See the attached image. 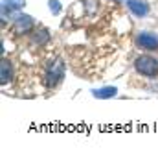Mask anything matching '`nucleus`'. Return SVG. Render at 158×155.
Here are the masks:
<instances>
[{
  "instance_id": "obj_6",
  "label": "nucleus",
  "mask_w": 158,
  "mask_h": 155,
  "mask_svg": "<svg viewBox=\"0 0 158 155\" xmlns=\"http://www.w3.org/2000/svg\"><path fill=\"white\" fill-rule=\"evenodd\" d=\"M0 78H2V85H6L7 81H11V78H13V67H11V63L9 61H2V65H0Z\"/></svg>"
},
{
  "instance_id": "obj_9",
  "label": "nucleus",
  "mask_w": 158,
  "mask_h": 155,
  "mask_svg": "<svg viewBox=\"0 0 158 155\" xmlns=\"http://www.w3.org/2000/svg\"><path fill=\"white\" fill-rule=\"evenodd\" d=\"M24 7V0H4L2 2V9L7 11H19Z\"/></svg>"
},
{
  "instance_id": "obj_8",
  "label": "nucleus",
  "mask_w": 158,
  "mask_h": 155,
  "mask_svg": "<svg viewBox=\"0 0 158 155\" xmlns=\"http://www.w3.org/2000/svg\"><path fill=\"white\" fill-rule=\"evenodd\" d=\"M50 41V32L48 30H37L35 33H33V37H31V42L33 44H37V46H42V44H46Z\"/></svg>"
},
{
  "instance_id": "obj_1",
  "label": "nucleus",
  "mask_w": 158,
  "mask_h": 155,
  "mask_svg": "<svg viewBox=\"0 0 158 155\" xmlns=\"http://www.w3.org/2000/svg\"><path fill=\"white\" fill-rule=\"evenodd\" d=\"M134 69H136V72L142 74V76L155 78V76H158V59L153 57V55H147V54L138 55V57L134 59Z\"/></svg>"
},
{
  "instance_id": "obj_3",
  "label": "nucleus",
  "mask_w": 158,
  "mask_h": 155,
  "mask_svg": "<svg viewBox=\"0 0 158 155\" xmlns=\"http://www.w3.org/2000/svg\"><path fill=\"white\" fill-rule=\"evenodd\" d=\"M31 28H33V19H31L30 15H20V13H19V15L13 19V32H15V33L22 35V33H28Z\"/></svg>"
},
{
  "instance_id": "obj_4",
  "label": "nucleus",
  "mask_w": 158,
  "mask_h": 155,
  "mask_svg": "<svg viewBox=\"0 0 158 155\" xmlns=\"http://www.w3.org/2000/svg\"><path fill=\"white\" fill-rule=\"evenodd\" d=\"M136 44L142 50H158V35L151 32H142L136 37Z\"/></svg>"
},
{
  "instance_id": "obj_10",
  "label": "nucleus",
  "mask_w": 158,
  "mask_h": 155,
  "mask_svg": "<svg viewBox=\"0 0 158 155\" xmlns=\"http://www.w3.org/2000/svg\"><path fill=\"white\" fill-rule=\"evenodd\" d=\"M50 11H52L53 15H59V13H61V4H59L57 0H50Z\"/></svg>"
},
{
  "instance_id": "obj_5",
  "label": "nucleus",
  "mask_w": 158,
  "mask_h": 155,
  "mask_svg": "<svg viewBox=\"0 0 158 155\" xmlns=\"http://www.w3.org/2000/svg\"><path fill=\"white\" fill-rule=\"evenodd\" d=\"M127 7L132 11V15L136 17H145L149 13V6L143 0H127Z\"/></svg>"
},
{
  "instance_id": "obj_2",
  "label": "nucleus",
  "mask_w": 158,
  "mask_h": 155,
  "mask_svg": "<svg viewBox=\"0 0 158 155\" xmlns=\"http://www.w3.org/2000/svg\"><path fill=\"white\" fill-rule=\"evenodd\" d=\"M63 78H64V63H63L61 59H55L53 63L50 61L48 70H46V74H44V83H46V87L53 89L55 85L61 83Z\"/></svg>"
},
{
  "instance_id": "obj_7",
  "label": "nucleus",
  "mask_w": 158,
  "mask_h": 155,
  "mask_svg": "<svg viewBox=\"0 0 158 155\" xmlns=\"http://www.w3.org/2000/svg\"><path fill=\"white\" fill-rule=\"evenodd\" d=\"M116 92H118L116 87H103V89H96L92 94H94V98H101V100H105V98H112V96H116Z\"/></svg>"
}]
</instances>
